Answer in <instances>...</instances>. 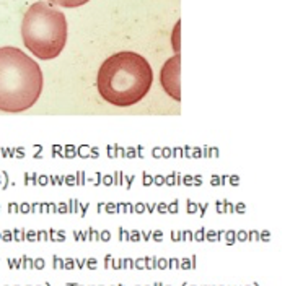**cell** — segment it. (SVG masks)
<instances>
[{"label":"cell","instance_id":"obj_7","mask_svg":"<svg viewBox=\"0 0 290 286\" xmlns=\"http://www.w3.org/2000/svg\"><path fill=\"white\" fill-rule=\"evenodd\" d=\"M263 239H264V241H267V239H269V232H267V231L263 232Z\"/></svg>","mask_w":290,"mask_h":286},{"label":"cell","instance_id":"obj_5","mask_svg":"<svg viewBox=\"0 0 290 286\" xmlns=\"http://www.w3.org/2000/svg\"><path fill=\"white\" fill-rule=\"evenodd\" d=\"M49 2L52 5H59V7H64V8H77L88 3L90 0H49Z\"/></svg>","mask_w":290,"mask_h":286},{"label":"cell","instance_id":"obj_6","mask_svg":"<svg viewBox=\"0 0 290 286\" xmlns=\"http://www.w3.org/2000/svg\"><path fill=\"white\" fill-rule=\"evenodd\" d=\"M178 33H179V23L176 25V30H174V49H176V52L179 50V46H178ZM179 54V52H178Z\"/></svg>","mask_w":290,"mask_h":286},{"label":"cell","instance_id":"obj_2","mask_svg":"<svg viewBox=\"0 0 290 286\" xmlns=\"http://www.w3.org/2000/svg\"><path fill=\"white\" fill-rule=\"evenodd\" d=\"M43 72L18 47H0V111L23 112L36 104L43 93Z\"/></svg>","mask_w":290,"mask_h":286},{"label":"cell","instance_id":"obj_3","mask_svg":"<svg viewBox=\"0 0 290 286\" xmlns=\"http://www.w3.org/2000/svg\"><path fill=\"white\" fill-rule=\"evenodd\" d=\"M21 38L30 52L41 60L59 57L67 44V20L47 2H36L21 21Z\"/></svg>","mask_w":290,"mask_h":286},{"label":"cell","instance_id":"obj_4","mask_svg":"<svg viewBox=\"0 0 290 286\" xmlns=\"http://www.w3.org/2000/svg\"><path fill=\"white\" fill-rule=\"evenodd\" d=\"M179 73H181V55L176 54L174 57L165 62L161 73H160V81H161L163 89L166 91L168 96H171L176 101H181Z\"/></svg>","mask_w":290,"mask_h":286},{"label":"cell","instance_id":"obj_8","mask_svg":"<svg viewBox=\"0 0 290 286\" xmlns=\"http://www.w3.org/2000/svg\"><path fill=\"white\" fill-rule=\"evenodd\" d=\"M240 239H241V241H243V239H246V232L241 231V232H240Z\"/></svg>","mask_w":290,"mask_h":286},{"label":"cell","instance_id":"obj_10","mask_svg":"<svg viewBox=\"0 0 290 286\" xmlns=\"http://www.w3.org/2000/svg\"><path fill=\"white\" fill-rule=\"evenodd\" d=\"M251 237L256 239V237H258V232H254V231H253V232H251Z\"/></svg>","mask_w":290,"mask_h":286},{"label":"cell","instance_id":"obj_9","mask_svg":"<svg viewBox=\"0 0 290 286\" xmlns=\"http://www.w3.org/2000/svg\"><path fill=\"white\" fill-rule=\"evenodd\" d=\"M238 211H244V207H243V205H238Z\"/></svg>","mask_w":290,"mask_h":286},{"label":"cell","instance_id":"obj_1","mask_svg":"<svg viewBox=\"0 0 290 286\" xmlns=\"http://www.w3.org/2000/svg\"><path fill=\"white\" fill-rule=\"evenodd\" d=\"M153 83V70L144 55L130 50L116 52L98 70L100 96L116 107H130L147 96Z\"/></svg>","mask_w":290,"mask_h":286}]
</instances>
